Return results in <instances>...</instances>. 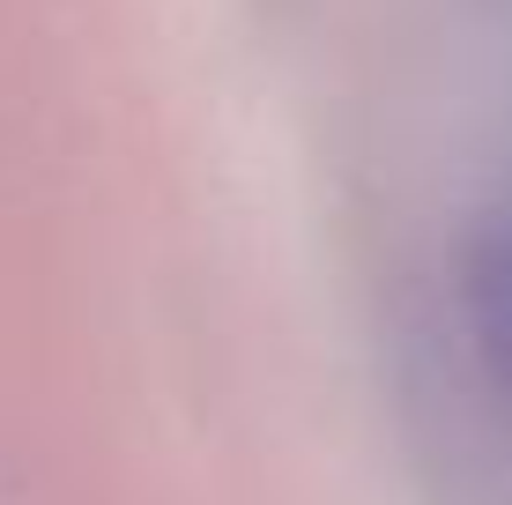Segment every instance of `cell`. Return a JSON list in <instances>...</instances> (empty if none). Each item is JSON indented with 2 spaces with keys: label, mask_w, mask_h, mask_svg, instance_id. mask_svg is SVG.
<instances>
[{
  "label": "cell",
  "mask_w": 512,
  "mask_h": 505,
  "mask_svg": "<svg viewBox=\"0 0 512 505\" xmlns=\"http://www.w3.org/2000/svg\"><path fill=\"white\" fill-rule=\"evenodd\" d=\"M461 320H468L475 364H483L490 387L512 402V194L468 231V253H461Z\"/></svg>",
  "instance_id": "6da1fadb"
}]
</instances>
